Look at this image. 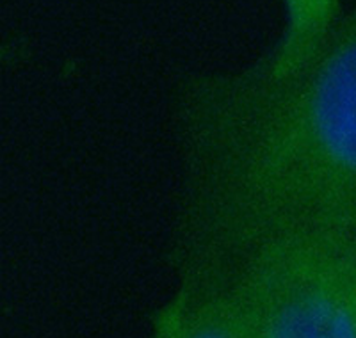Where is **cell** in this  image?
<instances>
[{"instance_id":"1","label":"cell","mask_w":356,"mask_h":338,"mask_svg":"<svg viewBox=\"0 0 356 338\" xmlns=\"http://www.w3.org/2000/svg\"><path fill=\"white\" fill-rule=\"evenodd\" d=\"M356 232L308 230L221 271L251 338H356Z\"/></svg>"},{"instance_id":"2","label":"cell","mask_w":356,"mask_h":338,"mask_svg":"<svg viewBox=\"0 0 356 338\" xmlns=\"http://www.w3.org/2000/svg\"><path fill=\"white\" fill-rule=\"evenodd\" d=\"M150 338H251L221 273L178 271L175 294L155 312Z\"/></svg>"},{"instance_id":"3","label":"cell","mask_w":356,"mask_h":338,"mask_svg":"<svg viewBox=\"0 0 356 338\" xmlns=\"http://www.w3.org/2000/svg\"><path fill=\"white\" fill-rule=\"evenodd\" d=\"M282 36L271 52L257 61L275 77L289 75L316 52L344 13V0H282Z\"/></svg>"},{"instance_id":"4","label":"cell","mask_w":356,"mask_h":338,"mask_svg":"<svg viewBox=\"0 0 356 338\" xmlns=\"http://www.w3.org/2000/svg\"><path fill=\"white\" fill-rule=\"evenodd\" d=\"M355 278H356V244H355Z\"/></svg>"}]
</instances>
